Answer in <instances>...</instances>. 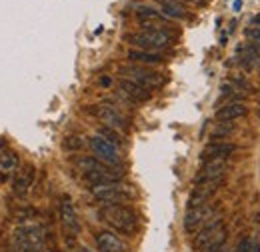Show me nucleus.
<instances>
[{
	"instance_id": "1",
	"label": "nucleus",
	"mask_w": 260,
	"mask_h": 252,
	"mask_svg": "<svg viewBox=\"0 0 260 252\" xmlns=\"http://www.w3.org/2000/svg\"><path fill=\"white\" fill-rule=\"evenodd\" d=\"M74 164H76V168H80L84 172V178L90 186L104 184V182H116V180H122V176H124L120 166H110L96 156H78L74 160Z\"/></svg>"
},
{
	"instance_id": "2",
	"label": "nucleus",
	"mask_w": 260,
	"mask_h": 252,
	"mask_svg": "<svg viewBox=\"0 0 260 252\" xmlns=\"http://www.w3.org/2000/svg\"><path fill=\"white\" fill-rule=\"evenodd\" d=\"M100 218L112 230H116L120 234H134L136 228H138L136 212L128 206H124V204H106V206H102Z\"/></svg>"
},
{
	"instance_id": "3",
	"label": "nucleus",
	"mask_w": 260,
	"mask_h": 252,
	"mask_svg": "<svg viewBox=\"0 0 260 252\" xmlns=\"http://www.w3.org/2000/svg\"><path fill=\"white\" fill-rule=\"evenodd\" d=\"M228 238V230L224 226L222 218L214 216L206 222L200 230H198V236L194 240V246L198 252H218Z\"/></svg>"
},
{
	"instance_id": "4",
	"label": "nucleus",
	"mask_w": 260,
	"mask_h": 252,
	"mask_svg": "<svg viewBox=\"0 0 260 252\" xmlns=\"http://www.w3.org/2000/svg\"><path fill=\"white\" fill-rule=\"evenodd\" d=\"M16 252H50L46 248V230L40 224H22L14 230Z\"/></svg>"
},
{
	"instance_id": "5",
	"label": "nucleus",
	"mask_w": 260,
	"mask_h": 252,
	"mask_svg": "<svg viewBox=\"0 0 260 252\" xmlns=\"http://www.w3.org/2000/svg\"><path fill=\"white\" fill-rule=\"evenodd\" d=\"M132 46H136L138 50H146V52H160L166 50L174 44V36L168 30H142L134 32L126 36Z\"/></svg>"
},
{
	"instance_id": "6",
	"label": "nucleus",
	"mask_w": 260,
	"mask_h": 252,
	"mask_svg": "<svg viewBox=\"0 0 260 252\" xmlns=\"http://www.w3.org/2000/svg\"><path fill=\"white\" fill-rule=\"evenodd\" d=\"M90 194L96 198L98 202H102L104 206L106 204H122V202H128V200H132L136 196L134 188L122 184L120 180L104 182V184H92L90 186Z\"/></svg>"
},
{
	"instance_id": "7",
	"label": "nucleus",
	"mask_w": 260,
	"mask_h": 252,
	"mask_svg": "<svg viewBox=\"0 0 260 252\" xmlns=\"http://www.w3.org/2000/svg\"><path fill=\"white\" fill-rule=\"evenodd\" d=\"M120 74L126 76V80H132L140 86H144L146 90H156V88H162L166 84V76L156 72V70H150L142 64H128V66H122L120 68Z\"/></svg>"
},
{
	"instance_id": "8",
	"label": "nucleus",
	"mask_w": 260,
	"mask_h": 252,
	"mask_svg": "<svg viewBox=\"0 0 260 252\" xmlns=\"http://www.w3.org/2000/svg\"><path fill=\"white\" fill-rule=\"evenodd\" d=\"M90 112L108 128H114L118 132H126L128 130V120L124 118V114L118 108L110 106V104H96V106L90 108Z\"/></svg>"
},
{
	"instance_id": "9",
	"label": "nucleus",
	"mask_w": 260,
	"mask_h": 252,
	"mask_svg": "<svg viewBox=\"0 0 260 252\" xmlns=\"http://www.w3.org/2000/svg\"><path fill=\"white\" fill-rule=\"evenodd\" d=\"M92 152L96 154V158H100L102 162L110 164V166H120L122 164V156H120V150L116 144L108 142L106 138H102L100 134H94L90 140H88Z\"/></svg>"
},
{
	"instance_id": "10",
	"label": "nucleus",
	"mask_w": 260,
	"mask_h": 252,
	"mask_svg": "<svg viewBox=\"0 0 260 252\" xmlns=\"http://www.w3.org/2000/svg\"><path fill=\"white\" fill-rule=\"evenodd\" d=\"M216 216V208L212 204H202V206H194V208H188L186 214H184V230L186 232H198L206 222L210 218Z\"/></svg>"
},
{
	"instance_id": "11",
	"label": "nucleus",
	"mask_w": 260,
	"mask_h": 252,
	"mask_svg": "<svg viewBox=\"0 0 260 252\" xmlns=\"http://www.w3.org/2000/svg\"><path fill=\"white\" fill-rule=\"evenodd\" d=\"M228 168V158H212V160H206L200 168V172L196 174V184L200 182H210V180H224Z\"/></svg>"
},
{
	"instance_id": "12",
	"label": "nucleus",
	"mask_w": 260,
	"mask_h": 252,
	"mask_svg": "<svg viewBox=\"0 0 260 252\" xmlns=\"http://www.w3.org/2000/svg\"><path fill=\"white\" fill-rule=\"evenodd\" d=\"M220 184H222V180H210V182H200V184H196L194 190H192V194H190V198H188V208L206 204V202L216 194V190L220 188Z\"/></svg>"
},
{
	"instance_id": "13",
	"label": "nucleus",
	"mask_w": 260,
	"mask_h": 252,
	"mask_svg": "<svg viewBox=\"0 0 260 252\" xmlns=\"http://www.w3.org/2000/svg\"><path fill=\"white\" fill-rule=\"evenodd\" d=\"M34 178H36V168H34L32 164L22 166V170L16 174V178H14V182H12V192H14V196L24 198V196L30 192V188H32Z\"/></svg>"
},
{
	"instance_id": "14",
	"label": "nucleus",
	"mask_w": 260,
	"mask_h": 252,
	"mask_svg": "<svg viewBox=\"0 0 260 252\" xmlns=\"http://www.w3.org/2000/svg\"><path fill=\"white\" fill-rule=\"evenodd\" d=\"M58 212H60V222L70 234H78L80 232V222H78V214H76V208L72 204V200L64 196L60 200V206H58Z\"/></svg>"
},
{
	"instance_id": "15",
	"label": "nucleus",
	"mask_w": 260,
	"mask_h": 252,
	"mask_svg": "<svg viewBox=\"0 0 260 252\" xmlns=\"http://www.w3.org/2000/svg\"><path fill=\"white\" fill-rule=\"evenodd\" d=\"M96 246L100 252H126L124 240L112 230H100L96 234Z\"/></svg>"
},
{
	"instance_id": "16",
	"label": "nucleus",
	"mask_w": 260,
	"mask_h": 252,
	"mask_svg": "<svg viewBox=\"0 0 260 252\" xmlns=\"http://www.w3.org/2000/svg\"><path fill=\"white\" fill-rule=\"evenodd\" d=\"M118 90H120V94L124 96L126 100H130V102H146V100H150V96H152L150 90H146L144 86H140V84H136V82H132V80H126V78H122V80L118 82Z\"/></svg>"
},
{
	"instance_id": "17",
	"label": "nucleus",
	"mask_w": 260,
	"mask_h": 252,
	"mask_svg": "<svg viewBox=\"0 0 260 252\" xmlns=\"http://www.w3.org/2000/svg\"><path fill=\"white\" fill-rule=\"evenodd\" d=\"M248 114V108L244 102H228L216 110V120L218 122H232L238 118H244Z\"/></svg>"
},
{
	"instance_id": "18",
	"label": "nucleus",
	"mask_w": 260,
	"mask_h": 252,
	"mask_svg": "<svg viewBox=\"0 0 260 252\" xmlns=\"http://www.w3.org/2000/svg\"><path fill=\"white\" fill-rule=\"evenodd\" d=\"M18 164H20V160H18V154H16V152L2 148V150H0V178H2V180L10 178V176L18 170Z\"/></svg>"
},
{
	"instance_id": "19",
	"label": "nucleus",
	"mask_w": 260,
	"mask_h": 252,
	"mask_svg": "<svg viewBox=\"0 0 260 252\" xmlns=\"http://www.w3.org/2000/svg\"><path fill=\"white\" fill-rule=\"evenodd\" d=\"M232 152H236L234 144H226V142H212L202 150V162L212 160V158H228Z\"/></svg>"
},
{
	"instance_id": "20",
	"label": "nucleus",
	"mask_w": 260,
	"mask_h": 252,
	"mask_svg": "<svg viewBox=\"0 0 260 252\" xmlns=\"http://www.w3.org/2000/svg\"><path fill=\"white\" fill-rule=\"evenodd\" d=\"M166 18H186V8L178 0H156Z\"/></svg>"
},
{
	"instance_id": "21",
	"label": "nucleus",
	"mask_w": 260,
	"mask_h": 252,
	"mask_svg": "<svg viewBox=\"0 0 260 252\" xmlns=\"http://www.w3.org/2000/svg\"><path fill=\"white\" fill-rule=\"evenodd\" d=\"M128 60L132 62H138V64H162L164 62V56H160L158 52H146V50H128Z\"/></svg>"
},
{
	"instance_id": "22",
	"label": "nucleus",
	"mask_w": 260,
	"mask_h": 252,
	"mask_svg": "<svg viewBox=\"0 0 260 252\" xmlns=\"http://www.w3.org/2000/svg\"><path fill=\"white\" fill-rule=\"evenodd\" d=\"M136 16H138V20H140L142 24H150V22H162L164 18H166L162 12H158L156 8H152V6H144V4L136 6Z\"/></svg>"
},
{
	"instance_id": "23",
	"label": "nucleus",
	"mask_w": 260,
	"mask_h": 252,
	"mask_svg": "<svg viewBox=\"0 0 260 252\" xmlns=\"http://www.w3.org/2000/svg\"><path fill=\"white\" fill-rule=\"evenodd\" d=\"M236 54H238V58L246 64L248 68H258L260 66L258 54L254 52V48H252L250 44H240V46L236 48Z\"/></svg>"
},
{
	"instance_id": "24",
	"label": "nucleus",
	"mask_w": 260,
	"mask_h": 252,
	"mask_svg": "<svg viewBox=\"0 0 260 252\" xmlns=\"http://www.w3.org/2000/svg\"><path fill=\"white\" fill-rule=\"evenodd\" d=\"M98 134H100L102 138H106L108 142H112V144H116V146H120V144H122V134H120L118 130H114V128H108V126H102V128L98 130Z\"/></svg>"
},
{
	"instance_id": "25",
	"label": "nucleus",
	"mask_w": 260,
	"mask_h": 252,
	"mask_svg": "<svg viewBox=\"0 0 260 252\" xmlns=\"http://www.w3.org/2000/svg\"><path fill=\"white\" fill-rule=\"evenodd\" d=\"M36 210L34 208H28V206H22V208H18L16 212H14V220L20 222V224H24V222L32 220V218H36Z\"/></svg>"
},
{
	"instance_id": "26",
	"label": "nucleus",
	"mask_w": 260,
	"mask_h": 252,
	"mask_svg": "<svg viewBox=\"0 0 260 252\" xmlns=\"http://www.w3.org/2000/svg\"><path fill=\"white\" fill-rule=\"evenodd\" d=\"M84 146V140L80 136H68L64 140V148L66 150H80Z\"/></svg>"
},
{
	"instance_id": "27",
	"label": "nucleus",
	"mask_w": 260,
	"mask_h": 252,
	"mask_svg": "<svg viewBox=\"0 0 260 252\" xmlns=\"http://www.w3.org/2000/svg\"><path fill=\"white\" fill-rule=\"evenodd\" d=\"M230 132H232V126L230 124H226V122H224V124H218L212 130V138H218V136L222 138V136H228Z\"/></svg>"
},
{
	"instance_id": "28",
	"label": "nucleus",
	"mask_w": 260,
	"mask_h": 252,
	"mask_svg": "<svg viewBox=\"0 0 260 252\" xmlns=\"http://www.w3.org/2000/svg\"><path fill=\"white\" fill-rule=\"evenodd\" d=\"M244 36H246V38H250L252 42H260V28H258V26L244 28Z\"/></svg>"
},
{
	"instance_id": "29",
	"label": "nucleus",
	"mask_w": 260,
	"mask_h": 252,
	"mask_svg": "<svg viewBox=\"0 0 260 252\" xmlns=\"http://www.w3.org/2000/svg\"><path fill=\"white\" fill-rule=\"evenodd\" d=\"M246 252H260V246H258V242L256 240H252V244H250V248Z\"/></svg>"
},
{
	"instance_id": "30",
	"label": "nucleus",
	"mask_w": 260,
	"mask_h": 252,
	"mask_svg": "<svg viewBox=\"0 0 260 252\" xmlns=\"http://www.w3.org/2000/svg\"><path fill=\"white\" fill-rule=\"evenodd\" d=\"M250 46H252V48H254V52H256V54H258V58H260V42H252V44H250Z\"/></svg>"
},
{
	"instance_id": "31",
	"label": "nucleus",
	"mask_w": 260,
	"mask_h": 252,
	"mask_svg": "<svg viewBox=\"0 0 260 252\" xmlns=\"http://www.w3.org/2000/svg\"><path fill=\"white\" fill-rule=\"evenodd\" d=\"M252 24H254V26H258V28H260V14H258V16H254V18H252Z\"/></svg>"
},
{
	"instance_id": "32",
	"label": "nucleus",
	"mask_w": 260,
	"mask_h": 252,
	"mask_svg": "<svg viewBox=\"0 0 260 252\" xmlns=\"http://www.w3.org/2000/svg\"><path fill=\"white\" fill-rule=\"evenodd\" d=\"M182 2H188V4H200V0H182Z\"/></svg>"
},
{
	"instance_id": "33",
	"label": "nucleus",
	"mask_w": 260,
	"mask_h": 252,
	"mask_svg": "<svg viewBox=\"0 0 260 252\" xmlns=\"http://www.w3.org/2000/svg\"><path fill=\"white\" fill-rule=\"evenodd\" d=\"M12 252H16V250H12Z\"/></svg>"
},
{
	"instance_id": "34",
	"label": "nucleus",
	"mask_w": 260,
	"mask_h": 252,
	"mask_svg": "<svg viewBox=\"0 0 260 252\" xmlns=\"http://www.w3.org/2000/svg\"><path fill=\"white\" fill-rule=\"evenodd\" d=\"M232 252H234V250H232Z\"/></svg>"
}]
</instances>
